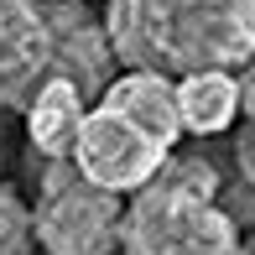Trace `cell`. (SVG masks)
Listing matches in <instances>:
<instances>
[{
	"label": "cell",
	"mask_w": 255,
	"mask_h": 255,
	"mask_svg": "<svg viewBox=\"0 0 255 255\" xmlns=\"http://www.w3.org/2000/svg\"><path fill=\"white\" fill-rule=\"evenodd\" d=\"M104 31L125 68H245L255 57V0H104Z\"/></svg>",
	"instance_id": "obj_1"
},
{
	"label": "cell",
	"mask_w": 255,
	"mask_h": 255,
	"mask_svg": "<svg viewBox=\"0 0 255 255\" xmlns=\"http://www.w3.org/2000/svg\"><path fill=\"white\" fill-rule=\"evenodd\" d=\"M125 255H245L240 219L219 203V172L203 156H167L146 188L125 198Z\"/></svg>",
	"instance_id": "obj_2"
},
{
	"label": "cell",
	"mask_w": 255,
	"mask_h": 255,
	"mask_svg": "<svg viewBox=\"0 0 255 255\" xmlns=\"http://www.w3.org/2000/svg\"><path fill=\"white\" fill-rule=\"evenodd\" d=\"M120 219H125L120 193L89 182L73 167V156L47 161L42 198L31 208V229L47 255H115L120 250Z\"/></svg>",
	"instance_id": "obj_3"
},
{
	"label": "cell",
	"mask_w": 255,
	"mask_h": 255,
	"mask_svg": "<svg viewBox=\"0 0 255 255\" xmlns=\"http://www.w3.org/2000/svg\"><path fill=\"white\" fill-rule=\"evenodd\" d=\"M167 156H172V146H161L141 125L115 115L110 104H94V110L84 115V130H78V146H73V167L84 172L89 182L120 193V198H130L135 188H146V182L167 167Z\"/></svg>",
	"instance_id": "obj_4"
},
{
	"label": "cell",
	"mask_w": 255,
	"mask_h": 255,
	"mask_svg": "<svg viewBox=\"0 0 255 255\" xmlns=\"http://www.w3.org/2000/svg\"><path fill=\"white\" fill-rule=\"evenodd\" d=\"M52 73L47 0H0V110H26Z\"/></svg>",
	"instance_id": "obj_5"
},
{
	"label": "cell",
	"mask_w": 255,
	"mask_h": 255,
	"mask_svg": "<svg viewBox=\"0 0 255 255\" xmlns=\"http://www.w3.org/2000/svg\"><path fill=\"white\" fill-rule=\"evenodd\" d=\"M47 16H52V68L68 73L84 94H104L120 63L104 31V16L84 10L78 0H47Z\"/></svg>",
	"instance_id": "obj_6"
},
{
	"label": "cell",
	"mask_w": 255,
	"mask_h": 255,
	"mask_svg": "<svg viewBox=\"0 0 255 255\" xmlns=\"http://www.w3.org/2000/svg\"><path fill=\"white\" fill-rule=\"evenodd\" d=\"M99 104H110L115 115H125L130 125H141L146 135H156L161 146L182 141V110H177V78L161 68H125L104 84Z\"/></svg>",
	"instance_id": "obj_7"
},
{
	"label": "cell",
	"mask_w": 255,
	"mask_h": 255,
	"mask_svg": "<svg viewBox=\"0 0 255 255\" xmlns=\"http://www.w3.org/2000/svg\"><path fill=\"white\" fill-rule=\"evenodd\" d=\"M84 115H89V94L68 73H52L47 84L31 94V104H26V141H31V151L42 161L73 156L78 130H84Z\"/></svg>",
	"instance_id": "obj_8"
},
{
	"label": "cell",
	"mask_w": 255,
	"mask_h": 255,
	"mask_svg": "<svg viewBox=\"0 0 255 255\" xmlns=\"http://www.w3.org/2000/svg\"><path fill=\"white\" fill-rule=\"evenodd\" d=\"M177 110H182V135H224L240 120V73L235 68H193L177 78Z\"/></svg>",
	"instance_id": "obj_9"
},
{
	"label": "cell",
	"mask_w": 255,
	"mask_h": 255,
	"mask_svg": "<svg viewBox=\"0 0 255 255\" xmlns=\"http://www.w3.org/2000/svg\"><path fill=\"white\" fill-rule=\"evenodd\" d=\"M37 229H31V208L10 182H0V255H31Z\"/></svg>",
	"instance_id": "obj_10"
},
{
	"label": "cell",
	"mask_w": 255,
	"mask_h": 255,
	"mask_svg": "<svg viewBox=\"0 0 255 255\" xmlns=\"http://www.w3.org/2000/svg\"><path fill=\"white\" fill-rule=\"evenodd\" d=\"M235 161H240V177H245V188L255 193V125L235 135Z\"/></svg>",
	"instance_id": "obj_11"
},
{
	"label": "cell",
	"mask_w": 255,
	"mask_h": 255,
	"mask_svg": "<svg viewBox=\"0 0 255 255\" xmlns=\"http://www.w3.org/2000/svg\"><path fill=\"white\" fill-rule=\"evenodd\" d=\"M240 110H245V115H250V125H255V57L240 68Z\"/></svg>",
	"instance_id": "obj_12"
}]
</instances>
